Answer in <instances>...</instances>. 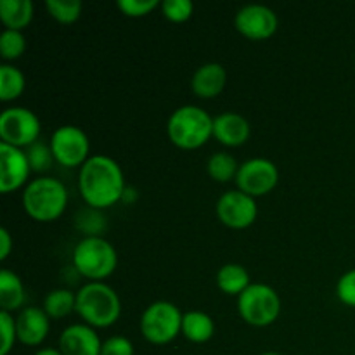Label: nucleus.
Wrapping results in <instances>:
<instances>
[{
    "mask_svg": "<svg viewBox=\"0 0 355 355\" xmlns=\"http://www.w3.org/2000/svg\"><path fill=\"white\" fill-rule=\"evenodd\" d=\"M78 189L90 208L103 210L123 200L127 191L121 166L106 155H94L80 166Z\"/></svg>",
    "mask_w": 355,
    "mask_h": 355,
    "instance_id": "obj_1",
    "label": "nucleus"
},
{
    "mask_svg": "<svg viewBox=\"0 0 355 355\" xmlns=\"http://www.w3.org/2000/svg\"><path fill=\"white\" fill-rule=\"evenodd\" d=\"M76 312L85 324L107 328L120 319V297L104 281H89L76 291Z\"/></svg>",
    "mask_w": 355,
    "mask_h": 355,
    "instance_id": "obj_2",
    "label": "nucleus"
},
{
    "mask_svg": "<svg viewBox=\"0 0 355 355\" xmlns=\"http://www.w3.org/2000/svg\"><path fill=\"white\" fill-rule=\"evenodd\" d=\"M68 207V189L54 177H37L23 191V208L38 222H52Z\"/></svg>",
    "mask_w": 355,
    "mask_h": 355,
    "instance_id": "obj_3",
    "label": "nucleus"
},
{
    "mask_svg": "<svg viewBox=\"0 0 355 355\" xmlns=\"http://www.w3.org/2000/svg\"><path fill=\"white\" fill-rule=\"evenodd\" d=\"M166 134L177 148H201L214 135V118L203 107L186 104L170 114Z\"/></svg>",
    "mask_w": 355,
    "mask_h": 355,
    "instance_id": "obj_4",
    "label": "nucleus"
},
{
    "mask_svg": "<svg viewBox=\"0 0 355 355\" xmlns=\"http://www.w3.org/2000/svg\"><path fill=\"white\" fill-rule=\"evenodd\" d=\"M71 262L80 276L89 281H104L116 269L118 253L103 236H85L76 243Z\"/></svg>",
    "mask_w": 355,
    "mask_h": 355,
    "instance_id": "obj_5",
    "label": "nucleus"
},
{
    "mask_svg": "<svg viewBox=\"0 0 355 355\" xmlns=\"http://www.w3.org/2000/svg\"><path fill=\"white\" fill-rule=\"evenodd\" d=\"M182 319L184 314L172 302H153L142 312L141 333L153 345H166L182 333Z\"/></svg>",
    "mask_w": 355,
    "mask_h": 355,
    "instance_id": "obj_6",
    "label": "nucleus"
},
{
    "mask_svg": "<svg viewBox=\"0 0 355 355\" xmlns=\"http://www.w3.org/2000/svg\"><path fill=\"white\" fill-rule=\"evenodd\" d=\"M239 315L248 324L263 328L277 321L281 314V298L272 286L252 283L238 297Z\"/></svg>",
    "mask_w": 355,
    "mask_h": 355,
    "instance_id": "obj_7",
    "label": "nucleus"
},
{
    "mask_svg": "<svg viewBox=\"0 0 355 355\" xmlns=\"http://www.w3.org/2000/svg\"><path fill=\"white\" fill-rule=\"evenodd\" d=\"M42 123L28 107H7L0 114V137L14 148H28L40 137Z\"/></svg>",
    "mask_w": 355,
    "mask_h": 355,
    "instance_id": "obj_8",
    "label": "nucleus"
},
{
    "mask_svg": "<svg viewBox=\"0 0 355 355\" xmlns=\"http://www.w3.org/2000/svg\"><path fill=\"white\" fill-rule=\"evenodd\" d=\"M49 144L54 159L62 166H82L90 158L89 137L76 125H61L55 128Z\"/></svg>",
    "mask_w": 355,
    "mask_h": 355,
    "instance_id": "obj_9",
    "label": "nucleus"
},
{
    "mask_svg": "<svg viewBox=\"0 0 355 355\" xmlns=\"http://www.w3.org/2000/svg\"><path fill=\"white\" fill-rule=\"evenodd\" d=\"M277 180H279L277 166L267 158L246 159L239 165L238 175H236L238 189L253 198L270 193L277 186Z\"/></svg>",
    "mask_w": 355,
    "mask_h": 355,
    "instance_id": "obj_10",
    "label": "nucleus"
},
{
    "mask_svg": "<svg viewBox=\"0 0 355 355\" xmlns=\"http://www.w3.org/2000/svg\"><path fill=\"white\" fill-rule=\"evenodd\" d=\"M215 211H217L218 220L231 229L250 227L259 215L255 198L239 189L225 191L218 198Z\"/></svg>",
    "mask_w": 355,
    "mask_h": 355,
    "instance_id": "obj_11",
    "label": "nucleus"
},
{
    "mask_svg": "<svg viewBox=\"0 0 355 355\" xmlns=\"http://www.w3.org/2000/svg\"><path fill=\"white\" fill-rule=\"evenodd\" d=\"M234 26L250 40H266L276 33L279 19L270 7L263 3H248L238 10Z\"/></svg>",
    "mask_w": 355,
    "mask_h": 355,
    "instance_id": "obj_12",
    "label": "nucleus"
},
{
    "mask_svg": "<svg viewBox=\"0 0 355 355\" xmlns=\"http://www.w3.org/2000/svg\"><path fill=\"white\" fill-rule=\"evenodd\" d=\"M31 166L26 151L0 142V191L10 193L24 186L30 177Z\"/></svg>",
    "mask_w": 355,
    "mask_h": 355,
    "instance_id": "obj_13",
    "label": "nucleus"
},
{
    "mask_svg": "<svg viewBox=\"0 0 355 355\" xmlns=\"http://www.w3.org/2000/svg\"><path fill=\"white\" fill-rule=\"evenodd\" d=\"M103 342L96 328L89 324H71L59 336V350L62 355H101Z\"/></svg>",
    "mask_w": 355,
    "mask_h": 355,
    "instance_id": "obj_14",
    "label": "nucleus"
},
{
    "mask_svg": "<svg viewBox=\"0 0 355 355\" xmlns=\"http://www.w3.org/2000/svg\"><path fill=\"white\" fill-rule=\"evenodd\" d=\"M51 329V318L42 307L26 305L16 318L17 342L28 347H37L47 338Z\"/></svg>",
    "mask_w": 355,
    "mask_h": 355,
    "instance_id": "obj_15",
    "label": "nucleus"
},
{
    "mask_svg": "<svg viewBox=\"0 0 355 355\" xmlns=\"http://www.w3.org/2000/svg\"><path fill=\"white\" fill-rule=\"evenodd\" d=\"M252 134L250 121L243 114L234 111H225L214 118V137L220 144L236 148V146L245 144Z\"/></svg>",
    "mask_w": 355,
    "mask_h": 355,
    "instance_id": "obj_16",
    "label": "nucleus"
},
{
    "mask_svg": "<svg viewBox=\"0 0 355 355\" xmlns=\"http://www.w3.org/2000/svg\"><path fill=\"white\" fill-rule=\"evenodd\" d=\"M227 83V71L218 62H207L194 71L191 78V90L201 99H214Z\"/></svg>",
    "mask_w": 355,
    "mask_h": 355,
    "instance_id": "obj_17",
    "label": "nucleus"
},
{
    "mask_svg": "<svg viewBox=\"0 0 355 355\" xmlns=\"http://www.w3.org/2000/svg\"><path fill=\"white\" fill-rule=\"evenodd\" d=\"M24 286L21 277L9 269L0 270V307L6 312H14L24 309Z\"/></svg>",
    "mask_w": 355,
    "mask_h": 355,
    "instance_id": "obj_18",
    "label": "nucleus"
},
{
    "mask_svg": "<svg viewBox=\"0 0 355 355\" xmlns=\"http://www.w3.org/2000/svg\"><path fill=\"white\" fill-rule=\"evenodd\" d=\"M35 6L31 0H0V19L7 30L21 31L31 23Z\"/></svg>",
    "mask_w": 355,
    "mask_h": 355,
    "instance_id": "obj_19",
    "label": "nucleus"
},
{
    "mask_svg": "<svg viewBox=\"0 0 355 355\" xmlns=\"http://www.w3.org/2000/svg\"><path fill=\"white\" fill-rule=\"evenodd\" d=\"M252 284L250 272L239 263H225L217 272V286L222 293L239 297Z\"/></svg>",
    "mask_w": 355,
    "mask_h": 355,
    "instance_id": "obj_20",
    "label": "nucleus"
},
{
    "mask_svg": "<svg viewBox=\"0 0 355 355\" xmlns=\"http://www.w3.org/2000/svg\"><path fill=\"white\" fill-rule=\"evenodd\" d=\"M215 322L207 312L191 311L184 314L182 335L193 343H205L214 336Z\"/></svg>",
    "mask_w": 355,
    "mask_h": 355,
    "instance_id": "obj_21",
    "label": "nucleus"
},
{
    "mask_svg": "<svg viewBox=\"0 0 355 355\" xmlns=\"http://www.w3.org/2000/svg\"><path fill=\"white\" fill-rule=\"evenodd\" d=\"M45 314L51 319H64L66 315L76 311V293L66 290V288H58L45 295L44 307Z\"/></svg>",
    "mask_w": 355,
    "mask_h": 355,
    "instance_id": "obj_22",
    "label": "nucleus"
},
{
    "mask_svg": "<svg viewBox=\"0 0 355 355\" xmlns=\"http://www.w3.org/2000/svg\"><path fill=\"white\" fill-rule=\"evenodd\" d=\"M26 78L17 66L3 62L0 64V101H14L23 94Z\"/></svg>",
    "mask_w": 355,
    "mask_h": 355,
    "instance_id": "obj_23",
    "label": "nucleus"
},
{
    "mask_svg": "<svg viewBox=\"0 0 355 355\" xmlns=\"http://www.w3.org/2000/svg\"><path fill=\"white\" fill-rule=\"evenodd\" d=\"M239 170V163L231 153L218 151L208 158L207 162V172L217 182H229V180L236 179Z\"/></svg>",
    "mask_w": 355,
    "mask_h": 355,
    "instance_id": "obj_24",
    "label": "nucleus"
},
{
    "mask_svg": "<svg viewBox=\"0 0 355 355\" xmlns=\"http://www.w3.org/2000/svg\"><path fill=\"white\" fill-rule=\"evenodd\" d=\"M45 6H47L49 14H51L54 19H58L59 23L64 24L75 23L83 9L80 0H47Z\"/></svg>",
    "mask_w": 355,
    "mask_h": 355,
    "instance_id": "obj_25",
    "label": "nucleus"
},
{
    "mask_svg": "<svg viewBox=\"0 0 355 355\" xmlns=\"http://www.w3.org/2000/svg\"><path fill=\"white\" fill-rule=\"evenodd\" d=\"M26 51V38H24L23 31L16 30H3L0 33V55L6 61H14V59L21 58L23 52Z\"/></svg>",
    "mask_w": 355,
    "mask_h": 355,
    "instance_id": "obj_26",
    "label": "nucleus"
},
{
    "mask_svg": "<svg viewBox=\"0 0 355 355\" xmlns=\"http://www.w3.org/2000/svg\"><path fill=\"white\" fill-rule=\"evenodd\" d=\"M26 156L33 172H47V170H51L52 163H54L51 144H45L40 139L31 146H28Z\"/></svg>",
    "mask_w": 355,
    "mask_h": 355,
    "instance_id": "obj_27",
    "label": "nucleus"
},
{
    "mask_svg": "<svg viewBox=\"0 0 355 355\" xmlns=\"http://www.w3.org/2000/svg\"><path fill=\"white\" fill-rule=\"evenodd\" d=\"M76 227L87 236H101L104 231L106 224H104V217L101 210L96 208H87V210H80L76 215Z\"/></svg>",
    "mask_w": 355,
    "mask_h": 355,
    "instance_id": "obj_28",
    "label": "nucleus"
},
{
    "mask_svg": "<svg viewBox=\"0 0 355 355\" xmlns=\"http://www.w3.org/2000/svg\"><path fill=\"white\" fill-rule=\"evenodd\" d=\"M194 3L191 0H163L162 12L173 23H184L193 16Z\"/></svg>",
    "mask_w": 355,
    "mask_h": 355,
    "instance_id": "obj_29",
    "label": "nucleus"
},
{
    "mask_svg": "<svg viewBox=\"0 0 355 355\" xmlns=\"http://www.w3.org/2000/svg\"><path fill=\"white\" fill-rule=\"evenodd\" d=\"M0 331H2V343H0V355H9L17 342L16 319L10 312L0 311Z\"/></svg>",
    "mask_w": 355,
    "mask_h": 355,
    "instance_id": "obj_30",
    "label": "nucleus"
},
{
    "mask_svg": "<svg viewBox=\"0 0 355 355\" xmlns=\"http://www.w3.org/2000/svg\"><path fill=\"white\" fill-rule=\"evenodd\" d=\"M158 6H162L158 0H118V9L130 17L146 16Z\"/></svg>",
    "mask_w": 355,
    "mask_h": 355,
    "instance_id": "obj_31",
    "label": "nucleus"
},
{
    "mask_svg": "<svg viewBox=\"0 0 355 355\" xmlns=\"http://www.w3.org/2000/svg\"><path fill=\"white\" fill-rule=\"evenodd\" d=\"M336 295L343 305L355 307V269L340 277L338 284H336Z\"/></svg>",
    "mask_w": 355,
    "mask_h": 355,
    "instance_id": "obj_32",
    "label": "nucleus"
},
{
    "mask_svg": "<svg viewBox=\"0 0 355 355\" xmlns=\"http://www.w3.org/2000/svg\"><path fill=\"white\" fill-rule=\"evenodd\" d=\"M101 355H134V345L125 336H111L106 342H103Z\"/></svg>",
    "mask_w": 355,
    "mask_h": 355,
    "instance_id": "obj_33",
    "label": "nucleus"
},
{
    "mask_svg": "<svg viewBox=\"0 0 355 355\" xmlns=\"http://www.w3.org/2000/svg\"><path fill=\"white\" fill-rule=\"evenodd\" d=\"M12 250V238L7 229H0V259L6 260Z\"/></svg>",
    "mask_w": 355,
    "mask_h": 355,
    "instance_id": "obj_34",
    "label": "nucleus"
},
{
    "mask_svg": "<svg viewBox=\"0 0 355 355\" xmlns=\"http://www.w3.org/2000/svg\"><path fill=\"white\" fill-rule=\"evenodd\" d=\"M35 355H62L59 349H52V347H45V349H40L35 352Z\"/></svg>",
    "mask_w": 355,
    "mask_h": 355,
    "instance_id": "obj_35",
    "label": "nucleus"
},
{
    "mask_svg": "<svg viewBox=\"0 0 355 355\" xmlns=\"http://www.w3.org/2000/svg\"><path fill=\"white\" fill-rule=\"evenodd\" d=\"M262 355H283V354H277V352H266V354H262Z\"/></svg>",
    "mask_w": 355,
    "mask_h": 355,
    "instance_id": "obj_36",
    "label": "nucleus"
}]
</instances>
